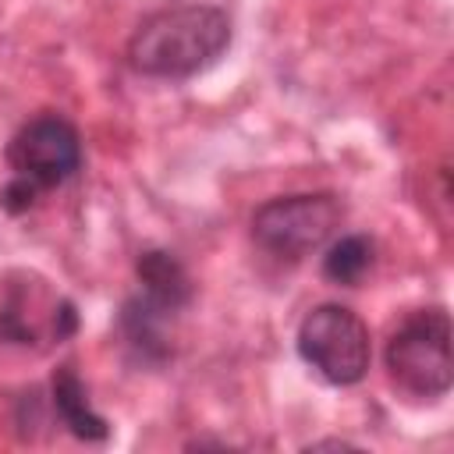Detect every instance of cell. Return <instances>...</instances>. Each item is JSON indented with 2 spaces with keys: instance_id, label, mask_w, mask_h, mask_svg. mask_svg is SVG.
<instances>
[{
  "instance_id": "cell-3",
  "label": "cell",
  "mask_w": 454,
  "mask_h": 454,
  "mask_svg": "<svg viewBox=\"0 0 454 454\" xmlns=\"http://www.w3.org/2000/svg\"><path fill=\"white\" fill-rule=\"evenodd\" d=\"M298 358L330 387H355L365 380L372 362L369 326L358 312L337 301L309 309L294 333Z\"/></svg>"
},
{
  "instance_id": "cell-8",
  "label": "cell",
  "mask_w": 454,
  "mask_h": 454,
  "mask_svg": "<svg viewBox=\"0 0 454 454\" xmlns=\"http://www.w3.org/2000/svg\"><path fill=\"white\" fill-rule=\"evenodd\" d=\"M50 404H53V415L60 419V426H67V433H74L78 440H106L110 436V422L89 404L85 383L78 380V372L71 365H60L53 372Z\"/></svg>"
},
{
  "instance_id": "cell-10",
  "label": "cell",
  "mask_w": 454,
  "mask_h": 454,
  "mask_svg": "<svg viewBox=\"0 0 454 454\" xmlns=\"http://www.w3.org/2000/svg\"><path fill=\"white\" fill-rule=\"evenodd\" d=\"M372 262H376V241L369 234H344V238L330 241V248L323 255V277L330 284L355 287L372 270Z\"/></svg>"
},
{
  "instance_id": "cell-5",
  "label": "cell",
  "mask_w": 454,
  "mask_h": 454,
  "mask_svg": "<svg viewBox=\"0 0 454 454\" xmlns=\"http://www.w3.org/2000/svg\"><path fill=\"white\" fill-rule=\"evenodd\" d=\"M78 330L71 298L57 294L50 280L28 270L0 277V340L4 344H60Z\"/></svg>"
},
{
  "instance_id": "cell-4",
  "label": "cell",
  "mask_w": 454,
  "mask_h": 454,
  "mask_svg": "<svg viewBox=\"0 0 454 454\" xmlns=\"http://www.w3.org/2000/svg\"><path fill=\"white\" fill-rule=\"evenodd\" d=\"M344 202L333 192H294L262 202L252 213V241L280 259L319 252L340 231Z\"/></svg>"
},
{
  "instance_id": "cell-12",
  "label": "cell",
  "mask_w": 454,
  "mask_h": 454,
  "mask_svg": "<svg viewBox=\"0 0 454 454\" xmlns=\"http://www.w3.org/2000/svg\"><path fill=\"white\" fill-rule=\"evenodd\" d=\"M323 447H355V443H348V440H316L305 450H323Z\"/></svg>"
},
{
  "instance_id": "cell-1",
  "label": "cell",
  "mask_w": 454,
  "mask_h": 454,
  "mask_svg": "<svg viewBox=\"0 0 454 454\" xmlns=\"http://www.w3.org/2000/svg\"><path fill=\"white\" fill-rule=\"evenodd\" d=\"M231 18L213 4L163 7L138 21L128 39V64L145 78H192L213 67L231 46Z\"/></svg>"
},
{
  "instance_id": "cell-11",
  "label": "cell",
  "mask_w": 454,
  "mask_h": 454,
  "mask_svg": "<svg viewBox=\"0 0 454 454\" xmlns=\"http://www.w3.org/2000/svg\"><path fill=\"white\" fill-rule=\"evenodd\" d=\"M35 199H39V188H32V184L21 181V177H11V181L0 188V209L11 213V216L28 213V209L35 206Z\"/></svg>"
},
{
  "instance_id": "cell-7",
  "label": "cell",
  "mask_w": 454,
  "mask_h": 454,
  "mask_svg": "<svg viewBox=\"0 0 454 454\" xmlns=\"http://www.w3.org/2000/svg\"><path fill=\"white\" fill-rule=\"evenodd\" d=\"M135 277H138V284H142V294H145L153 305L167 309L170 316L192 301V277H188V270L177 262V255L167 252V248H145V252H138V259H135Z\"/></svg>"
},
{
  "instance_id": "cell-9",
  "label": "cell",
  "mask_w": 454,
  "mask_h": 454,
  "mask_svg": "<svg viewBox=\"0 0 454 454\" xmlns=\"http://www.w3.org/2000/svg\"><path fill=\"white\" fill-rule=\"evenodd\" d=\"M170 312L153 305L145 294H135L124 301L121 309V330L128 337L131 348L142 351V358H163L167 355V340H163V319Z\"/></svg>"
},
{
  "instance_id": "cell-6",
  "label": "cell",
  "mask_w": 454,
  "mask_h": 454,
  "mask_svg": "<svg viewBox=\"0 0 454 454\" xmlns=\"http://www.w3.org/2000/svg\"><path fill=\"white\" fill-rule=\"evenodd\" d=\"M7 167H11V177H21L39 192L64 184L82 167L78 128L60 114L32 117L7 142Z\"/></svg>"
},
{
  "instance_id": "cell-2",
  "label": "cell",
  "mask_w": 454,
  "mask_h": 454,
  "mask_svg": "<svg viewBox=\"0 0 454 454\" xmlns=\"http://www.w3.org/2000/svg\"><path fill=\"white\" fill-rule=\"evenodd\" d=\"M390 383L419 401H440L454 383L450 316L433 305L411 312L387 340L383 351Z\"/></svg>"
}]
</instances>
